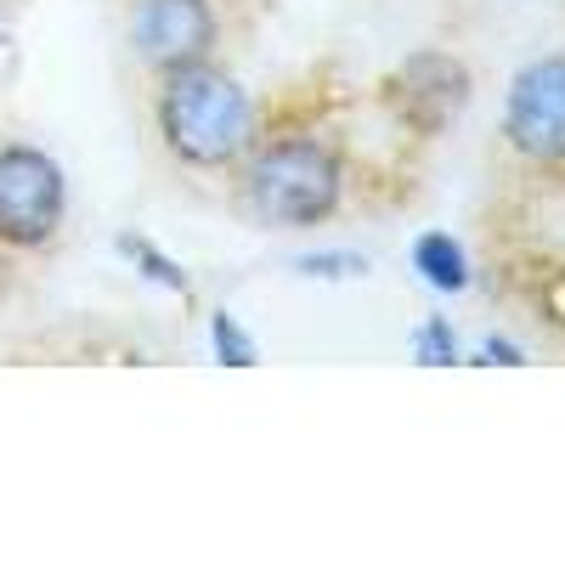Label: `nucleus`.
<instances>
[{"label":"nucleus","instance_id":"f257e3e1","mask_svg":"<svg viewBox=\"0 0 565 565\" xmlns=\"http://www.w3.org/2000/svg\"><path fill=\"white\" fill-rule=\"evenodd\" d=\"M159 136L186 170H226L255 148V103L210 57L170 68L159 85Z\"/></svg>","mask_w":565,"mask_h":565},{"label":"nucleus","instance_id":"f03ea898","mask_svg":"<svg viewBox=\"0 0 565 565\" xmlns=\"http://www.w3.org/2000/svg\"><path fill=\"white\" fill-rule=\"evenodd\" d=\"M244 159V204L266 226H317L345 199V164L317 136H282Z\"/></svg>","mask_w":565,"mask_h":565},{"label":"nucleus","instance_id":"7ed1b4c3","mask_svg":"<svg viewBox=\"0 0 565 565\" xmlns=\"http://www.w3.org/2000/svg\"><path fill=\"white\" fill-rule=\"evenodd\" d=\"M63 215H68L63 164L45 148L7 141V148H0V244H7V249L52 244Z\"/></svg>","mask_w":565,"mask_h":565},{"label":"nucleus","instance_id":"20e7f679","mask_svg":"<svg viewBox=\"0 0 565 565\" xmlns=\"http://www.w3.org/2000/svg\"><path fill=\"white\" fill-rule=\"evenodd\" d=\"M503 136L526 164L565 170V52L537 57L509 79Z\"/></svg>","mask_w":565,"mask_h":565},{"label":"nucleus","instance_id":"39448f33","mask_svg":"<svg viewBox=\"0 0 565 565\" xmlns=\"http://www.w3.org/2000/svg\"><path fill=\"white\" fill-rule=\"evenodd\" d=\"M215 34H221V23H215L210 0H141L136 18H130L136 57L159 74L204 63L215 52Z\"/></svg>","mask_w":565,"mask_h":565},{"label":"nucleus","instance_id":"423d86ee","mask_svg":"<svg viewBox=\"0 0 565 565\" xmlns=\"http://www.w3.org/2000/svg\"><path fill=\"white\" fill-rule=\"evenodd\" d=\"M413 266L430 277L436 289H463L469 282V260H463V249L447 238V232H424L418 249H413Z\"/></svg>","mask_w":565,"mask_h":565},{"label":"nucleus","instance_id":"0eeeda50","mask_svg":"<svg viewBox=\"0 0 565 565\" xmlns=\"http://www.w3.org/2000/svg\"><path fill=\"white\" fill-rule=\"evenodd\" d=\"M215 345H221V356H232V362H255V345L238 334V322H232V317L215 322Z\"/></svg>","mask_w":565,"mask_h":565},{"label":"nucleus","instance_id":"6e6552de","mask_svg":"<svg viewBox=\"0 0 565 565\" xmlns=\"http://www.w3.org/2000/svg\"><path fill=\"white\" fill-rule=\"evenodd\" d=\"M418 351H424V362H452V334L441 322H430V328H424V340H418Z\"/></svg>","mask_w":565,"mask_h":565}]
</instances>
